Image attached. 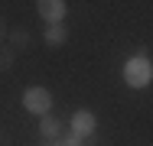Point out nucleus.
Instances as JSON below:
<instances>
[{
    "label": "nucleus",
    "mask_w": 153,
    "mask_h": 146,
    "mask_svg": "<svg viewBox=\"0 0 153 146\" xmlns=\"http://www.w3.org/2000/svg\"><path fill=\"white\" fill-rule=\"evenodd\" d=\"M124 81L130 88H147L153 81V62L143 55V52L134 55V58H127V62H124Z\"/></svg>",
    "instance_id": "obj_1"
},
{
    "label": "nucleus",
    "mask_w": 153,
    "mask_h": 146,
    "mask_svg": "<svg viewBox=\"0 0 153 146\" xmlns=\"http://www.w3.org/2000/svg\"><path fill=\"white\" fill-rule=\"evenodd\" d=\"M23 107H26L30 114H36V117L49 114V111H52V91L42 88V85L26 88V91H23Z\"/></svg>",
    "instance_id": "obj_2"
},
{
    "label": "nucleus",
    "mask_w": 153,
    "mask_h": 146,
    "mask_svg": "<svg viewBox=\"0 0 153 146\" xmlns=\"http://www.w3.org/2000/svg\"><path fill=\"white\" fill-rule=\"evenodd\" d=\"M36 13L46 23H62L65 16V0H36Z\"/></svg>",
    "instance_id": "obj_3"
},
{
    "label": "nucleus",
    "mask_w": 153,
    "mask_h": 146,
    "mask_svg": "<svg viewBox=\"0 0 153 146\" xmlns=\"http://www.w3.org/2000/svg\"><path fill=\"white\" fill-rule=\"evenodd\" d=\"M7 46L20 55V52H30V46H33V36H30V29L26 26H10V32H7Z\"/></svg>",
    "instance_id": "obj_4"
},
{
    "label": "nucleus",
    "mask_w": 153,
    "mask_h": 146,
    "mask_svg": "<svg viewBox=\"0 0 153 146\" xmlns=\"http://www.w3.org/2000/svg\"><path fill=\"white\" fill-rule=\"evenodd\" d=\"M94 127H98V120H94L91 111H75V114H72V133H78V136H91Z\"/></svg>",
    "instance_id": "obj_5"
},
{
    "label": "nucleus",
    "mask_w": 153,
    "mask_h": 146,
    "mask_svg": "<svg viewBox=\"0 0 153 146\" xmlns=\"http://www.w3.org/2000/svg\"><path fill=\"white\" fill-rule=\"evenodd\" d=\"M42 39H46V46H65V39H68V29L65 23H46V32H42Z\"/></svg>",
    "instance_id": "obj_6"
},
{
    "label": "nucleus",
    "mask_w": 153,
    "mask_h": 146,
    "mask_svg": "<svg viewBox=\"0 0 153 146\" xmlns=\"http://www.w3.org/2000/svg\"><path fill=\"white\" fill-rule=\"evenodd\" d=\"M39 133H42L46 140H59V136H62V123L52 114H42V120H39Z\"/></svg>",
    "instance_id": "obj_7"
},
{
    "label": "nucleus",
    "mask_w": 153,
    "mask_h": 146,
    "mask_svg": "<svg viewBox=\"0 0 153 146\" xmlns=\"http://www.w3.org/2000/svg\"><path fill=\"white\" fill-rule=\"evenodd\" d=\"M13 62H16V52L10 46H0V72H13Z\"/></svg>",
    "instance_id": "obj_8"
},
{
    "label": "nucleus",
    "mask_w": 153,
    "mask_h": 146,
    "mask_svg": "<svg viewBox=\"0 0 153 146\" xmlns=\"http://www.w3.org/2000/svg\"><path fill=\"white\" fill-rule=\"evenodd\" d=\"M62 146H82V136H78V133H72V136H65V140H62Z\"/></svg>",
    "instance_id": "obj_9"
},
{
    "label": "nucleus",
    "mask_w": 153,
    "mask_h": 146,
    "mask_svg": "<svg viewBox=\"0 0 153 146\" xmlns=\"http://www.w3.org/2000/svg\"><path fill=\"white\" fill-rule=\"evenodd\" d=\"M7 32H10V26H7V20H3V16H0V46H3V42H7Z\"/></svg>",
    "instance_id": "obj_10"
},
{
    "label": "nucleus",
    "mask_w": 153,
    "mask_h": 146,
    "mask_svg": "<svg viewBox=\"0 0 153 146\" xmlns=\"http://www.w3.org/2000/svg\"><path fill=\"white\" fill-rule=\"evenodd\" d=\"M0 140H3V127H0Z\"/></svg>",
    "instance_id": "obj_11"
}]
</instances>
